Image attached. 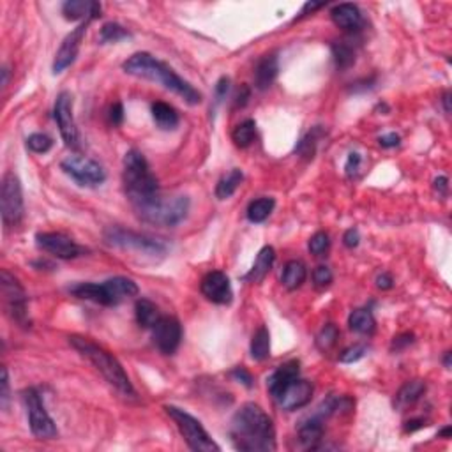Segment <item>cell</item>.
<instances>
[{
	"label": "cell",
	"instance_id": "cell-1",
	"mask_svg": "<svg viewBox=\"0 0 452 452\" xmlns=\"http://www.w3.org/2000/svg\"><path fill=\"white\" fill-rule=\"evenodd\" d=\"M230 440L242 452H274L276 428L261 406L245 403L235 412L230 424Z\"/></svg>",
	"mask_w": 452,
	"mask_h": 452
},
{
	"label": "cell",
	"instance_id": "cell-2",
	"mask_svg": "<svg viewBox=\"0 0 452 452\" xmlns=\"http://www.w3.org/2000/svg\"><path fill=\"white\" fill-rule=\"evenodd\" d=\"M122 70L131 76L143 78V80H150L163 85L166 90L182 97L191 106L202 103V94L189 81L180 78L166 62L159 60V58L147 54V51H138V54L131 55L122 64Z\"/></svg>",
	"mask_w": 452,
	"mask_h": 452
},
{
	"label": "cell",
	"instance_id": "cell-3",
	"mask_svg": "<svg viewBox=\"0 0 452 452\" xmlns=\"http://www.w3.org/2000/svg\"><path fill=\"white\" fill-rule=\"evenodd\" d=\"M70 343L83 359H87L103 375V378L120 396L127 399L136 398V391H134L129 376L124 371L122 364L113 357V353H110L106 348H103V346H99L85 336H70Z\"/></svg>",
	"mask_w": 452,
	"mask_h": 452
},
{
	"label": "cell",
	"instance_id": "cell-4",
	"mask_svg": "<svg viewBox=\"0 0 452 452\" xmlns=\"http://www.w3.org/2000/svg\"><path fill=\"white\" fill-rule=\"evenodd\" d=\"M122 180L126 196L133 205V209L145 205L147 202L154 200L157 195H161L156 175L150 172L145 156L136 149L127 150L126 156H124Z\"/></svg>",
	"mask_w": 452,
	"mask_h": 452
},
{
	"label": "cell",
	"instance_id": "cell-5",
	"mask_svg": "<svg viewBox=\"0 0 452 452\" xmlns=\"http://www.w3.org/2000/svg\"><path fill=\"white\" fill-rule=\"evenodd\" d=\"M74 297L81 300L101 304V306H117L122 300L138 296V284L129 277H111L104 283H78L70 288Z\"/></svg>",
	"mask_w": 452,
	"mask_h": 452
},
{
	"label": "cell",
	"instance_id": "cell-6",
	"mask_svg": "<svg viewBox=\"0 0 452 452\" xmlns=\"http://www.w3.org/2000/svg\"><path fill=\"white\" fill-rule=\"evenodd\" d=\"M189 205H191L189 198L184 195H157L156 198L147 202L145 205H140V207L134 209V212L142 221L149 223V225L173 228V226H177L188 218Z\"/></svg>",
	"mask_w": 452,
	"mask_h": 452
},
{
	"label": "cell",
	"instance_id": "cell-7",
	"mask_svg": "<svg viewBox=\"0 0 452 452\" xmlns=\"http://www.w3.org/2000/svg\"><path fill=\"white\" fill-rule=\"evenodd\" d=\"M104 242L108 245L119 248V250L126 251H136L145 257L159 258L166 255V244L159 239H154L150 235L138 234V232H131L120 226H108L104 230Z\"/></svg>",
	"mask_w": 452,
	"mask_h": 452
},
{
	"label": "cell",
	"instance_id": "cell-8",
	"mask_svg": "<svg viewBox=\"0 0 452 452\" xmlns=\"http://www.w3.org/2000/svg\"><path fill=\"white\" fill-rule=\"evenodd\" d=\"M165 412L170 415L173 422L179 428L180 435L184 437L186 444L189 445L191 451L196 452H219L221 447L216 444L211 438V435L207 433V429L203 428L202 422L198 419L193 417L191 414H188L186 410L179 408V406L166 405Z\"/></svg>",
	"mask_w": 452,
	"mask_h": 452
},
{
	"label": "cell",
	"instance_id": "cell-9",
	"mask_svg": "<svg viewBox=\"0 0 452 452\" xmlns=\"http://www.w3.org/2000/svg\"><path fill=\"white\" fill-rule=\"evenodd\" d=\"M0 214L6 230H11L22 225L25 216L24 193L22 182L13 172H8L2 177V188H0Z\"/></svg>",
	"mask_w": 452,
	"mask_h": 452
},
{
	"label": "cell",
	"instance_id": "cell-10",
	"mask_svg": "<svg viewBox=\"0 0 452 452\" xmlns=\"http://www.w3.org/2000/svg\"><path fill=\"white\" fill-rule=\"evenodd\" d=\"M22 401H24L25 412H27L29 428H31L32 435L39 440H51V438L57 437V426L45 408V403H42L38 389H25L22 392Z\"/></svg>",
	"mask_w": 452,
	"mask_h": 452
},
{
	"label": "cell",
	"instance_id": "cell-11",
	"mask_svg": "<svg viewBox=\"0 0 452 452\" xmlns=\"http://www.w3.org/2000/svg\"><path fill=\"white\" fill-rule=\"evenodd\" d=\"M0 290H2V302H4V309L9 314V318L22 327L31 325L27 293H25L24 286L19 284V281L8 271L0 273Z\"/></svg>",
	"mask_w": 452,
	"mask_h": 452
},
{
	"label": "cell",
	"instance_id": "cell-12",
	"mask_svg": "<svg viewBox=\"0 0 452 452\" xmlns=\"http://www.w3.org/2000/svg\"><path fill=\"white\" fill-rule=\"evenodd\" d=\"M65 175H70L76 184L83 188H97L106 180V172L97 161L83 156H70L60 163Z\"/></svg>",
	"mask_w": 452,
	"mask_h": 452
},
{
	"label": "cell",
	"instance_id": "cell-13",
	"mask_svg": "<svg viewBox=\"0 0 452 452\" xmlns=\"http://www.w3.org/2000/svg\"><path fill=\"white\" fill-rule=\"evenodd\" d=\"M54 117L65 145L70 147V149H78L80 147V134H78L76 122H74L73 97H71L70 92H60L57 96Z\"/></svg>",
	"mask_w": 452,
	"mask_h": 452
},
{
	"label": "cell",
	"instance_id": "cell-14",
	"mask_svg": "<svg viewBox=\"0 0 452 452\" xmlns=\"http://www.w3.org/2000/svg\"><path fill=\"white\" fill-rule=\"evenodd\" d=\"M35 244H38L39 250L54 255L55 258H60V260H73V258L81 257L85 253L83 248L78 245L73 239L64 234H57V232L38 234L35 235Z\"/></svg>",
	"mask_w": 452,
	"mask_h": 452
},
{
	"label": "cell",
	"instance_id": "cell-15",
	"mask_svg": "<svg viewBox=\"0 0 452 452\" xmlns=\"http://www.w3.org/2000/svg\"><path fill=\"white\" fill-rule=\"evenodd\" d=\"M154 345L163 355H172L177 352L182 341V327L173 316H163L152 329Z\"/></svg>",
	"mask_w": 452,
	"mask_h": 452
},
{
	"label": "cell",
	"instance_id": "cell-16",
	"mask_svg": "<svg viewBox=\"0 0 452 452\" xmlns=\"http://www.w3.org/2000/svg\"><path fill=\"white\" fill-rule=\"evenodd\" d=\"M92 19L88 18L85 22H81L76 29H74L71 34L65 35V39L62 41L60 48H58L57 55H55L54 60V74H60L64 73L78 57V51H80L81 41H83V35L87 32L88 24H90Z\"/></svg>",
	"mask_w": 452,
	"mask_h": 452
},
{
	"label": "cell",
	"instance_id": "cell-17",
	"mask_svg": "<svg viewBox=\"0 0 452 452\" xmlns=\"http://www.w3.org/2000/svg\"><path fill=\"white\" fill-rule=\"evenodd\" d=\"M200 290H202L205 299L214 304H221V306L230 304L232 299H234V290H232L230 280L221 271H212V273H209L207 276L203 277Z\"/></svg>",
	"mask_w": 452,
	"mask_h": 452
},
{
	"label": "cell",
	"instance_id": "cell-18",
	"mask_svg": "<svg viewBox=\"0 0 452 452\" xmlns=\"http://www.w3.org/2000/svg\"><path fill=\"white\" fill-rule=\"evenodd\" d=\"M313 383L307 382V380H300L297 378L296 382H291L281 396L277 398V403L283 410L286 412H293L299 410L302 406H306L307 403L311 401L313 398Z\"/></svg>",
	"mask_w": 452,
	"mask_h": 452
},
{
	"label": "cell",
	"instance_id": "cell-19",
	"mask_svg": "<svg viewBox=\"0 0 452 452\" xmlns=\"http://www.w3.org/2000/svg\"><path fill=\"white\" fill-rule=\"evenodd\" d=\"M300 364L299 360H288L283 366L276 369L273 375L267 378V389L268 392L274 396V399H277L281 396V392L290 385L291 382H296L299 378Z\"/></svg>",
	"mask_w": 452,
	"mask_h": 452
},
{
	"label": "cell",
	"instance_id": "cell-20",
	"mask_svg": "<svg viewBox=\"0 0 452 452\" xmlns=\"http://www.w3.org/2000/svg\"><path fill=\"white\" fill-rule=\"evenodd\" d=\"M334 25L345 32H357L362 27V15L355 4H337L330 11Z\"/></svg>",
	"mask_w": 452,
	"mask_h": 452
},
{
	"label": "cell",
	"instance_id": "cell-21",
	"mask_svg": "<svg viewBox=\"0 0 452 452\" xmlns=\"http://www.w3.org/2000/svg\"><path fill=\"white\" fill-rule=\"evenodd\" d=\"M62 15L70 22H76V19H96L101 16V4L99 2H92V0H67L62 6Z\"/></svg>",
	"mask_w": 452,
	"mask_h": 452
},
{
	"label": "cell",
	"instance_id": "cell-22",
	"mask_svg": "<svg viewBox=\"0 0 452 452\" xmlns=\"http://www.w3.org/2000/svg\"><path fill=\"white\" fill-rule=\"evenodd\" d=\"M323 419L318 417L314 414L311 415L307 421H304L302 424L299 426V435H297V440H299L300 447L309 451V449H316L318 444L323 438Z\"/></svg>",
	"mask_w": 452,
	"mask_h": 452
},
{
	"label": "cell",
	"instance_id": "cell-23",
	"mask_svg": "<svg viewBox=\"0 0 452 452\" xmlns=\"http://www.w3.org/2000/svg\"><path fill=\"white\" fill-rule=\"evenodd\" d=\"M277 73H280V62L274 54L264 55L258 60L257 67H255V87L258 90H265L276 80Z\"/></svg>",
	"mask_w": 452,
	"mask_h": 452
},
{
	"label": "cell",
	"instance_id": "cell-24",
	"mask_svg": "<svg viewBox=\"0 0 452 452\" xmlns=\"http://www.w3.org/2000/svg\"><path fill=\"white\" fill-rule=\"evenodd\" d=\"M274 260H276V251H274L273 245H265L261 248L260 253H258L257 260H255L253 267L248 274H245L242 280L248 281V283H261V281L267 277V274L271 273V268H273Z\"/></svg>",
	"mask_w": 452,
	"mask_h": 452
},
{
	"label": "cell",
	"instance_id": "cell-25",
	"mask_svg": "<svg viewBox=\"0 0 452 452\" xmlns=\"http://www.w3.org/2000/svg\"><path fill=\"white\" fill-rule=\"evenodd\" d=\"M134 314H136V322L143 329H154L156 323L163 318L161 311L152 300L149 299H138L136 306H134Z\"/></svg>",
	"mask_w": 452,
	"mask_h": 452
},
{
	"label": "cell",
	"instance_id": "cell-26",
	"mask_svg": "<svg viewBox=\"0 0 452 452\" xmlns=\"http://www.w3.org/2000/svg\"><path fill=\"white\" fill-rule=\"evenodd\" d=\"M152 117L157 127L163 131H173L180 122L175 108L168 103H163V101H157V103L152 104Z\"/></svg>",
	"mask_w": 452,
	"mask_h": 452
},
{
	"label": "cell",
	"instance_id": "cell-27",
	"mask_svg": "<svg viewBox=\"0 0 452 452\" xmlns=\"http://www.w3.org/2000/svg\"><path fill=\"white\" fill-rule=\"evenodd\" d=\"M307 277L306 265L300 260H290L283 267V274H281V283L288 290H297L302 286V283Z\"/></svg>",
	"mask_w": 452,
	"mask_h": 452
},
{
	"label": "cell",
	"instance_id": "cell-28",
	"mask_svg": "<svg viewBox=\"0 0 452 452\" xmlns=\"http://www.w3.org/2000/svg\"><path fill=\"white\" fill-rule=\"evenodd\" d=\"M426 392V383L422 380H412V382H406L401 389L398 391L394 399V405L398 408H406V406H412L422 398V394Z\"/></svg>",
	"mask_w": 452,
	"mask_h": 452
},
{
	"label": "cell",
	"instance_id": "cell-29",
	"mask_svg": "<svg viewBox=\"0 0 452 452\" xmlns=\"http://www.w3.org/2000/svg\"><path fill=\"white\" fill-rule=\"evenodd\" d=\"M348 327L353 332L362 334V336H369V334L375 332L376 329L375 316H373L371 311L364 309V307L353 309L348 316Z\"/></svg>",
	"mask_w": 452,
	"mask_h": 452
},
{
	"label": "cell",
	"instance_id": "cell-30",
	"mask_svg": "<svg viewBox=\"0 0 452 452\" xmlns=\"http://www.w3.org/2000/svg\"><path fill=\"white\" fill-rule=\"evenodd\" d=\"M242 180H244V173H242V170L239 168L230 170V172L226 173V175L219 180L218 186H216V196H218V200L230 198V196L237 191L239 186L242 184Z\"/></svg>",
	"mask_w": 452,
	"mask_h": 452
},
{
	"label": "cell",
	"instance_id": "cell-31",
	"mask_svg": "<svg viewBox=\"0 0 452 452\" xmlns=\"http://www.w3.org/2000/svg\"><path fill=\"white\" fill-rule=\"evenodd\" d=\"M268 355H271V334H268L267 327L261 325L251 339V357L257 362H261V360L268 359Z\"/></svg>",
	"mask_w": 452,
	"mask_h": 452
},
{
	"label": "cell",
	"instance_id": "cell-32",
	"mask_svg": "<svg viewBox=\"0 0 452 452\" xmlns=\"http://www.w3.org/2000/svg\"><path fill=\"white\" fill-rule=\"evenodd\" d=\"M274 207H276V200L268 198V196L253 200L248 207V219L251 223H264L268 216L273 214Z\"/></svg>",
	"mask_w": 452,
	"mask_h": 452
},
{
	"label": "cell",
	"instance_id": "cell-33",
	"mask_svg": "<svg viewBox=\"0 0 452 452\" xmlns=\"http://www.w3.org/2000/svg\"><path fill=\"white\" fill-rule=\"evenodd\" d=\"M255 136H257V122L253 119H248L244 122L239 124L237 127L232 133V140L237 147L241 149H245V147H250L251 143L255 142Z\"/></svg>",
	"mask_w": 452,
	"mask_h": 452
},
{
	"label": "cell",
	"instance_id": "cell-34",
	"mask_svg": "<svg viewBox=\"0 0 452 452\" xmlns=\"http://www.w3.org/2000/svg\"><path fill=\"white\" fill-rule=\"evenodd\" d=\"M330 50H332V57L334 62H336L337 70H348V67H352L353 62H355V51H353V48L350 47L348 42H332Z\"/></svg>",
	"mask_w": 452,
	"mask_h": 452
},
{
	"label": "cell",
	"instance_id": "cell-35",
	"mask_svg": "<svg viewBox=\"0 0 452 452\" xmlns=\"http://www.w3.org/2000/svg\"><path fill=\"white\" fill-rule=\"evenodd\" d=\"M127 38H131L129 32H127L122 25L113 24V22H110V24H104L103 29H101V32H99V41L103 42V45L119 42V41H122V39H127Z\"/></svg>",
	"mask_w": 452,
	"mask_h": 452
},
{
	"label": "cell",
	"instance_id": "cell-36",
	"mask_svg": "<svg viewBox=\"0 0 452 452\" xmlns=\"http://www.w3.org/2000/svg\"><path fill=\"white\" fill-rule=\"evenodd\" d=\"M339 339V329H337L334 323H327L322 330L316 336V346H318L322 352H329L334 345Z\"/></svg>",
	"mask_w": 452,
	"mask_h": 452
},
{
	"label": "cell",
	"instance_id": "cell-37",
	"mask_svg": "<svg viewBox=\"0 0 452 452\" xmlns=\"http://www.w3.org/2000/svg\"><path fill=\"white\" fill-rule=\"evenodd\" d=\"M318 138H320V129L318 127H314L313 131H309V133L300 140L299 145H297V152H299L302 157H313L314 149H316V143H318Z\"/></svg>",
	"mask_w": 452,
	"mask_h": 452
},
{
	"label": "cell",
	"instance_id": "cell-38",
	"mask_svg": "<svg viewBox=\"0 0 452 452\" xmlns=\"http://www.w3.org/2000/svg\"><path fill=\"white\" fill-rule=\"evenodd\" d=\"M51 145H54V142H51L50 136H47V134L42 133H34L27 138L29 150H32V152L35 154L48 152V150L51 149Z\"/></svg>",
	"mask_w": 452,
	"mask_h": 452
},
{
	"label": "cell",
	"instance_id": "cell-39",
	"mask_svg": "<svg viewBox=\"0 0 452 452\" xmlns=\"http://www.w3.org/2000/svg\"><path fill=\"white\" fill-rule=\"evenodd\" d=\"M307 248H309L311 255H314V257H323V255H325L330 248L329 235H327L325 232H318V234H314L313 237L309 239V244H307Z\"/></svg>",
	"mask_w": 452,
	"mask_h": 452
},
{
	"label": "cell",
	"instance_id": "cell-40",
	"mask_svg": "<svg viewBox=\"0 0 452 452\" xmlns=\"http://www.w3.org/2000/svg\"><path fill=\"white\" fill-rule=\"evenodd\" d=\"M366 353H368V346L353 345V346H350V348H346L345 352L339 355V360H341L343 364H352V362H357V360L362 359Z\"/></svg>",
	"mask_w": 452,
	"mask_h": 452
},
{
	"label": "cell",
	"instance_id": "cell-41",
	"mask_svg": "<svg viewBox=\"0 0 452 452\" xmlns=\"http://www.w3.org/2000/svg\"><path fill=\"white\" fill-rule=\"evenodd\" d=\"M313 281L318 288H325L332 283V271L325 265H320L313 271Z\"/></svg>",
	"mask_w": 452,
	"mask_h": 452
},
{
	"label": "cell",
	"instance_id": "cell-42",
	"mask_svg": "<svg viewBox=\"0 0 452 452\" xmlns=\"http://www.w3.org/2000/svg\"><path fill=\"white\" fill-rule=\"evenodd\" d=\"M228 90H230V78H219L218 83H216V88H214V99H216V106L218 104H221L223 101L226 99V96H228Z\"/></svg>",
	"mask_w": 452,
	"mask_h": 452
},
{
	"label": "cell",
	"instance_id": "cell-43",
	"mask_svg": "<svg viewBox=\"0 0 452 452\" xmlns=\"http://www.w3.org/2000/svg\"><path fill=\"white\" fill-rule=\"evenodd\" d=\"M9 373L8 368H2V382H0V405H2V410H8L9 405Z\"/></svg>",
	"mask_w": 452,
	"mask_h": 452
},
{
	"label": "cell",
	"instance_id": "cell-44",
	"mask_svg": "<svg viewBox=\"0 0 452 452\" xmlns=\"http://www.w3.org/2000/svg\"><path fill=\"white\" fill-rule=\"evenodd\" d=\"M412 343H414V334H412V332H403V334H399V336H396L394 339H392L391 350H392V352H401V350H405L406 346H410Z\"/></svg>",
	"mask_w": 452,
	"mask_h": 452
},
{
	"label": "cell",
	"instance_id": "cell-45",
	"mask_svg": "<svg viewBox=\"0 0 452 452\" xmlns=\"http://www.w3.org/2000/svg\"><path fill=\"white\" fill-rule=\"evenodd\" d=\"M360 161H362V157H360L359 152H350L348 154V159H346L345 170H346V175H348L350 179L357 175V172H359V168H360Z\"/></svg>",
	"mask_w": 452,
	"mask_h": 452
},
{
	"label": "cell",
	"instance_id": "cell-46",
	"mask_svg": "<svg viewBox=\"0 0 452 452\" xmlns=\"http://www.w3.org/2000/svg\"><path fill=\"white\" fill-rule=\"evenodd\" d=\"M230 375H232V378H235V382L242 383V385H245L248 389L253 387V376H251V373L248 371V369L235 368Z\"/></svg>",
	"mask_w": 452,
	"mask_h": 452
},
{
	"label": "cell",
	"instance_id": "cell-47",
	"mask_svg": "<svg viewBox=\"0 0 452 452\" xmlns=\"http://www.w3.org/2000/svg\"><path fill=\"white\" fill-rule=\"evenodd\" d=\"M108 119H110V122L113 124V126H120V124L124 122V106L122 103H113L111 104L110 111H108Z\"/></svg>",
	"mask_w": 452,
	"mask_h": 452
},
{
	"label": "cell",
	"instance_id": "cell-48",
	"mask_svg": "<svg viewBox=\"0 0 452 452\" xmlns=\"http://www.w3.org/2000/svg\"><path fill=\"white\" fill-rule=\"evenodd\" d=\"M343 242H345V245L346 248H350V250L357 248L360 242L359 230H357V228H350V230H346L345 235H343Z\"/></svg>",
	"mask_w": 452,
	"mask_h": 452
},
{
	"label": "cell",
	"instance_id": "cell-49",
	"mask_svg": "<svg viewBox=\"0 0 452 452\" xmlns=\"http://www.w3.org/2000/svg\"><path fill=\"white\" fill-rule=\"evenodd\" d=\"M378 143L383 147V149H392V147H398L399 143H401V138H399V134L389 133L380 136Z\"/></svg>",
	"mask_w": 452,
	"mask_h": 452
},
{
	"label": "cell",
	"instance_id": "cell-50",
	"mask_svg": "<svg viewBox=\"0 0 452 452\" xmlns=\"http://www.w3.org/2000/svg\"><path fill=\"white\" fill-rule=\"evenodd\" d=\"M376 286H378L380 290H391V288L394 286V280H392L391 274L382 273L376 277Z\"/></svg>",
	"mask_w": 452,
	"mask_h": 452
},
{
	"label": "cell",
	"instance_id": "cell-51",
	"mask_svg": "<svg viewBox=\"0 0 452 452\" xmlns=\"http://www.w3.org/2000/svg\"><path fill=\"white\" fill-rule=\"evenodd\" d=\"M435 189H437L438 191V195H442V196H445L447 195V191H449V179L447 177H438L437 180H435Z\"/></svg>",
	"mask_w": 452,
	"mask_h": 452
},
{
	"label": "cell",
	"instance_id": "cell-52",
	"mask_svg": "<svg viewBox=\"0 0 452 452\" xmlns=\"http://www.w3.org/2000/svg\"><path fill=\"white\" fill-rule=\"evenodd\" d=\"M424 426H426L424 419H412V421L406 422L405 431H406V433H414V431H417V429L424 428Z\"/></svg>",
	"mask_w": 452,
	"mask_h": 452
},
{
	"label": "cell",
	"instance_id": "cell-53",
	"mask_svg": "<svg viewBox=\"0 0 452 452\" xmlns=\"http://www.w3.org/2000/svg\"><path fill=\"white\" fill-rule=\"evenodd\" d=\"M248 99H250V88L242 87V90H239L237 97H235V106H244Z\"/></svg>",
	"mask_w": 452,
	"mask_h": 452
},
{
	"label": "cell",
	"instance_id": "cell-54",
	"mask_svg": "<svg viewBox=\"0 0 452 452\" xmlns=\"http://www.w3.org/2000/svg\"><path fill=\"white\" fill-rule=\"evenodd\" d=\"M323 2H307L306 6H304V9L302 11H300V16H304V15H307V13H313V11H316V9H320V8H323Z\"/></svg>",
	"mask_w": 452,
	"mask_h": 452
},
{
	"label": "cell",
	"instance_id": "cell-55",
	"mask_svg": "<svg viewBox=\"0 0 452 452\" xmlns=\"http://www.w3.org/2000/svg\"><path fill=\"white\" fill-rule=\"evenodd\" d=\"M442 103H444L445 111L449 113V111H451V92H449V90L444 94V97H442Z\"/></svg>",
	"mask_w": 452,
	"mask_h": 452
},
{
	"label": "cell",
	"instance_id": "cell-56",
	"mask_svg": "<svg viewBox=\"0 0 452 452\" xmlns=\"http://www.w3.org/2000/svg\"><path fill=\"white\" fill-rule=\"evenodd\" d=\"M451 357H452V353H451V352H447V353H445L444 364H445V368H447V369H451Z\"/></svg>",
	"mask_w": 452,
	"mask_h": 452
},
{
	"label": "cell",
	"instance_id": "cell-57",
	"mask_svg": "<svg viewBox=\"0 0 452 452\" xmlns=\"http://www.w3.org/2000/svg\"><path fill=\"white\" fill-rule=\"evenodd\" d=\"M438 437H445V438H449V437H451V428H449V426H447V428H444V429H442L440 433H438Z\"/></svg>",
	"mask_w": 452,
	"mask_h": 452
}]
</instances>
